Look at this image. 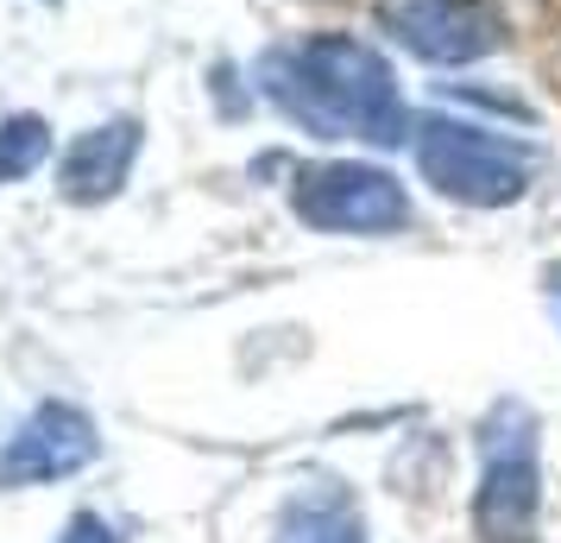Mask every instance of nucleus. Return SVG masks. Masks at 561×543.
I'll return each instance as SVG.
<instances>
[{
    "mask_svg": "<svg viewBox=\"0 0 561 543\" xmlns=\"http://www.w3.org/2000/svg\"><path fill=\"white\" fill-rule=\"evenodd\" d=\"M485 467L473 524L485 543H536L542 518V467H536V417L524 405H499L485 423Z\"/></svg>",
    "mask_w": 561,
    "mask_h": 543,
    "instance_id": "nucleus-3",
    "label": "nucleus"
},
{
    "mask_svg": "<svg viewBox=\"0 0 561 543\" xmlns=\"http://www.w3.org/2000/svg\"><path fill=\"white\" fill-rule=\"evenodd\" d=\"M290 208H297V222H309L322 234H391L404 228L410 215L398 178H385L379 165H354V158L297 171Z\"/></svg>",
    "mask_w": 561,
    "mask_h": 543,
    "instance_id": "nucleus-4",
    "label": "nucleus"
},
{
    "mask_svg": "<svg viewBox=\"0 0 561 543\" xmlns=\"http://www.w3.org/2000/svg\"><path fill=\"white\" fill-rule=\"evenodd\" d=\"M57 543H121V538H114L95 512H82V518H70V524H64V538H57Z\"/></svg>",
    "mask_w": 561,
    "mask_h": 543,
    "instance_id": "nucleus-10",
    "label": "nucleus"
},
{
    "mask_svg": "<svg viewBox=\"0 0 561 543\" xmlns=\"http://www.w3.org/2000/svg\"><path fill=\"white\" fill-rule=\"evenodd\" d=\"M542 285H549V304H556V316H561V259L549 265V279H542Z\"/></svg>",
    "mask_w": 561,
    "mask_h": 543,
    "instance_id": "nucleus-11",
    "label": "nucleus"
},
{
    "mask_svg": "<svg viewBox=\"0 0 561 543\" xmlns=\"http://www.w3.org/2000/svg\"><path fill=\"white\" fill-rule=\"evenodd\" d=\"M416 165L423 178L455 196V203H473V208H505L530 190V152L511 146L499 133H480L467 121H423L416 127Z\"/></svg>",
    "mask_w": 561,
    "mask_h": 543,
    "instance_id": "nucleus-2",
    "label": "nucleus"
},
{
    "mask_svg": "<svg viewBox=\"0 0 561 543\" xmlns=\"http://www.w3.org/2000/svg\"><path fill=\"white\" fill-rule=\"evenodd\" d=\"M278 543H366V531H359V512L347 499L309 493V499H297V506L284 512Z\"/></svg>",
    "mask_w": 561,
    "mask_h": 543,
    "instance_id": "nucleus-8",
    "label": "nucleus"
},
{
    "mask_svg": "<svg viewBox=\"0 0 561 543\" xmlns=\"http://www.w3.org/2000/svg\"><path fill=\"white\" fill-rule=\"evenodd\" d=\"M133 158H139V121H107V127L82 133L64 158V196L70 203H107L127 183Z\"/></svg>",
    "mask_w": 561,
    "mask_h": 543,
    "instance_id": "nucleus-7",
    "label": "nucleus"
},
{
    "mask_svg": "<svg viewBox=\"0 0 561 543\" xmlns=\"http://www.w3.org/2000/svg\"><path fill=\"white\" fill-rule=\"evenodd\" d=\"M45 152H51V127H45L38 114H13V121L0 127V183L38 171V165H45Z\"/></svg>",
    "mask_w": 561,
    "mask_h": 543,
    "instance_id": "nucleus-9",
    "label": "nucleus"
},
{
    "mask_svg": "<svg viewBox=\"0 0 561 543\" xmlns=\"http://www.w3.org/2000/svg\"><path fill=\"white\" fill-rule=\"evenodd\" d=\"M95 455V423L77 405H38V411L7 437L0 449V487H38V480H64Z\"/></svg>",
    "mask_w": 561,
    "mask_h": 543,
    "instance_id": "nucleus-6",
    "label": "nucleus"
},
{
    "mask_svg": "<svg viewBox=\"0 0 561 543\" xmlns=\"http://www.w3.org/2000/svg\"><path fill=\"white\" fill-rule=\"evenodd\" d=\"M259 77H265V95L297 127L322 133V139H366V146L416 139L410 108L391 82V64L347 32H322V38H304L297 52L265 57Z\"/></svg>",
    "mask_w": 561,
    "mask_h": 543,
    "instance_id": "nucleus-1",
    "label": "nucleus"
},
{
    "mask_svg": "<svg viewBox=\"0 0 561 543\" xmlns=\"http://www.w3.org/2000/svg\"><path fill=\"white\" fill-rule=\"evenodd\" d=\"M379 26L423 64H473L505 45V20L485 0H379Z\"/></svg>",
    "mask_w": 561,
    "mask_h": 543,
    "instance_id": "nucleus-5",
    "label": "nucleus"
}]
</instances>
